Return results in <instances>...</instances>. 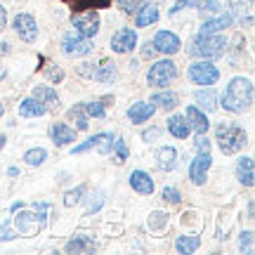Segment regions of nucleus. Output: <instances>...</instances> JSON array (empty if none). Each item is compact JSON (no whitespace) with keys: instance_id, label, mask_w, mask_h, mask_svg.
<instances>
[{"instance_id":"1","label":"nucleus","mask_w":255,"mask_h":255,"mask_svg":"<svg viewBox=\"0 0 255 255\" xmlns=\"http://www.w3.org/2000/svg\"><path fill=\"white\" fill-rule=\"evenodd\" d=\"M251 104H253V81H248L244 76L232 78L222 95V107L229 114H244L246 109H251Z\"/></svg>"},{"instance_id":"2","label":"nucleus","mask_w":255,"mask_h":255,"mask_svg":"<svg viewBox=\"0 0 255 255\" xmlns=\"http://www.w3.org/2000/svg\"><path fill=\"white\" fill-rule=\"evenodd\" d=\"M225 47H227L225 36H220V33L203 36V33H199L196 38H191V40H189L187 55H189V57H199V59H218V57L225 55Z\"/></svg>"},{"instance_id":"3","label":"nucleus","mask_w":255,"mask_h":255,"mask_svg":"<svg viewBox=\"0 0 255 255\" xmlns=\"http://www.w3.org/2000/svg\"><path fill=\"white\" fill-rule=\"evenodd\" d=\"M215 139L220 144V151L225 156H232L244 149V144H246V130L241 126H234V123H218Z\"/></svg>"},{"instance_id":"4","label":"nucleus","mask_w":255,"mask_h":255,"mask_svg":"<svg viewBox=\"0 0 255 255\" xmlns=\"http://www.w3.org/2000/svg\"><path fill=\"white\" fill-rule=\"evenodd\" d=\"M45 210H47V203H36L33 210H21L19 208L17 218H14V225H17L19 234H24V237H33V234H38L47 222Z\"/></svg>"},{"instance_id":"5","label":"nucleus","mask_w":255,"mask_h":255,"mask_svg":"<svg viewBox=\"0 0 255 255\" xmlns=\"http://www.w3.org/2000/svg\"><path fill=\"white\" fill-rule=\"evenodd\" d=\"M187 78L194 85H215L220 81V71H218V66L210 64V59H203V62L191 64L189 69H187Z\"/></svg>"},{"instance_id":"6","label":"nucleus","mask_w":255,"mask_h":255,"mask_svg":"<svg viewBox=\"0 0 255 255\" xmlns=\"http://www.w3.org/2000/svg\"><path fill=\"white\" fill-rule=\"evenodd\" d=\"M92 38L81 36L78 31H69L62 38V52L66 57H85L92 52Z\"/></svg>"},{"instance_id":"7","label":"nucleus","mask_w":255,"mask_h":255,"mask_svg":"<svg viewBox=\"0 0 255 255\" xmlns=\"http://www.w3.org/2000/svg\"><path fill=\"white\" fill-rule=\"evenodd\" d=\"M175 76H177V66L170 59H161V62L151 64V69L146 73V83L154 85V88H163V85L173 81Z\"/></svg>"},{"instance_id":"8","label":"nucleus","mask_w":255,"mask_h":255,"mask_svg":"<svg viewBox=\"0 0 255 255\" xmlns=\"http://www.w3.org/2000/svg\"><path fill=\"white\" fill-rule=\"evenodd\" d=\"M71 24L81 36L92 38L100 31V14L95 9H81V12H73L71 14Z\"/></svg>"},{"instance_id":"9","label":"nucleus","mask_w":255,"mask_h":255,"mask_svg":"<svg viewBox=\"0 0 255 255\" xmlns=\"http://www.w3.org/2000/svg\"><path fill=\"white\" fill-rule=\"evenodd\" d=\"M210 163H213V158H210L208 151H196V158L191 161L189 165V180L194 184H203L206 182V177H208V170H210Z\"/></svg>"},{"instance_id":"10","label":"nucleus","mask_w":255,"mask_h":255,"mask_svg":"<svg viewBox=\"0 0 255 255\" xmlns=\"http://www.w3.org/2000/svg\"><path fill=\"white\" fill-rule=\"evenodd\" d=\"M151 45H154L156 52H161V55H175V52H180V38L175 36L173 31H158L151 40Z\"/></svg>"},{"instance_id":"11","label":"nucleus","mask_w":255,"mask_h":255,"mask_svg":"<svg viewBox=\"0 0 255 255\" xmlns=\"http://www.w3.org/2000/svg\"><path fill=\"white\" fill-rule=\"evenodd\" d=\"M14 31H17V36L24 40V43H33L38 38V24L36 19L26 14V12H21L14 17Z\"/></svg>"},{"instance_id":"12","label":"nucleus","mask_w":255,"mask_h":255,"mask_svg":"<svg viewBox=\"0 0 255 255\" xmlns=\"http://www.w3.org/2000/svg\"><path fill=\"white\" fill-rule=\"evenodd\" d=\"M135 45H137V33L132 28H121L111 38V50L116 55H126L130 50H135Z\"/></svg>"},{"instance_id":"13","label":"nucleus","mask_w":255,"mask_h":255,"mask_svg":"<svg viewBox=\"0 0 255 255\" xmlns=\"http://www.w3.org/2000/svg\"><path fill=\"white\" fill-rule=\"evenodd\" d=\"M232 24H234V17H232L229 12H222V14H218V17L203 21V24H201V33H203V36H210V33H222V31L229 28Z\"/></svg>"},{"instance_id":"14","label":"nucleus","mask_w":255,"mask_h":255,"mask_svg":"<svg viewBox=\"0 0 255 255\" xmlns=\"http://www.w3.org/2000/svg\"><path fill=\"white\" fill-rule=\"evenodd\" d=\"M154 114H156V107L151 102H135L128 109V119H130V123H146Z\"/></svg>"},{"instance_id":"15","label":"nucleus","mask_w":255,"mask_h":255,"mask_svg":"<svg viewBox=\"0 0 255 255\" xmlns=\"http://www.w3.org/2000/svg\"><path fill=\"white\" fill-rule=\"evenodd\" d=\"M130 187L137 191V194H154V180H151V175L144 173V170H135V173H130Z\"/></svg>"},{"instance_id":"16","label":"nucleus","mask_w":255,"mask_h":255,"mask_svg":"<svg viewBox=\"0 0 255 255\" xmlns=\"http://www.w3.org/2000/svg\"><path fill=\"white\" fill-rule=\"evenodd\" d=\"M50 137H52V142L57 146H64L69 142H76V130L71 126H66V123H55L50 128Z\"/></svg>"},{"instance_id":"17","label":"nucleus","mask_w":255,"mask_h":255,"mask_svg":"<svg viewBox=\"0 0 255 255\" xmlns=\"http://www.w3.org/2000/svg\"><path fill=\"white\" fill-rule=\"evenodd\" d=\"M229 7H232V17H239L241 24H253V0H229Z\"/></svg>"},{"instance_id":"18","label":"nucleus","mask_w":255,"mask_h":255,"mask_svg":"<svg viewBox=\"0 0 255 255\" xmlns=\"http://www.w3.org/2000/svg\"><path fill=\"white\" fill-rule=\"evenodd\" d=\"M184 119L191 123V130H196L199 135H206L208 132V119H206V114L199 109V107H187V114H184Z\"/></svg>"},{"instance_id":"19","label":"nucleus","mask_w":255,"mask_h":255,"mask_svg":"<svg viewBox=\"0 0 255 255\" xmlns=\"http://www.w3.org/2000/svg\"><path fill=\"white\" fill-rule=\"evenodd\" d=\"M168 132H170L173 137H177V139H187L189 132H191L189 121L184 119V116H180V114L170 116V119H168Z\"/></svg>"},{"instance_id":"20","label":"nucleus","mask_w":255,"mask_h":255,"mask_svg":"<svg viewBox=\"0 0 255 255\" xmlns=\"http://www.w3.org/2000/svg\"><path fill=\"white\" fill-rule=\"evenodd\" d=\"M156 163H158V168L163 173H170L175 165H177V151H175V146H161L156 151Z\"/></svg>"},{"instance_id":"21","label":"nucleus","mask_w":255,"mask_h":255,"mask_svg":"<svg viewBox=\"0 0 255 255\" xmlns=\"http://www.w3.org/2000/svg\"><path fill=\"white\" fill-rule=\"evenodd\" d=\"M156 21H158V7L154 2H144V5L137 7V26H149V24H156Z\"/></svg>"},{"instance_id":"22","label":"nucleus","mask_w":255,"mask_h":255,"mask_svg":"<svg viewBox=\"0 0 255 255\" xmlns=\"http://www.w3.org/2000/svg\"><path fill=\"white\" fill-rule=\"evenodd\" d=\"M66 253H73V255H88V253H95V244L92 239L88 237H73L66 246H64Z\"/></svg>"},{"instance_id":"23","label":"nucleus","mask_w":255,"mask_h":255,"mask_svg":"<svg viewBox=\"0 0 255 255\" xmlns=\"http://www.w3.org/2000/svg\"><path fill=\"white\" fill-rule=\"evenodd\" d=\"M45 111H47L45 104H40V102L33 100V97H28V100H24L19 104V116H24V119H38V116H43Z\"/></svg>"},{"instance_id":"24","label":"nucleus","mask_w":255,"mask_h":255,"mask_svg":"<svg viewBox=\"0 0 255 255\" xmlns=\"http://www.w3.org/2000/svg\"><path fill=\"white\" fill-rule=\"evenodd\" d=\"M194 100L199 102V107L203 111H215L218 109V95H215V90H210V88H206V90H196L194 92Z\"/></svg>"},{"instance_id":"25","label":"nucleus","mask_w":255,"mask_h":255,"mask_svg":"<svg viewBox=\"0 0 255 255\" xmlns=\"http://www.w3.org/2000/svg\"><path fill=\"white\" fill-rule=\"evenodd\" d=\"M33 100H38L40 104H45V107H59V97H57V92L52 88H47V85H38L33 88Z\"/></svg>"},{"instance_id":"26","label":"nucleus","mask_w":255,"mask_h":255,"mask_svg":"<svg viewBox=\"0 0 255 255\" xmlns=\"http://www.w3.org/2000/svg\"><path fill=\"white\" fill-rule=\"evenodd\" d=\"M237 177L241 184L246 187H253L255 182V175H253V158H241L237 163Z\"/></svg>"},{"instance_id":"27","label":"nucleus","mask_w":255,"mask_h":255,"mask_svg":"<svg viewBox=\"0 0 255 255\" xmlns=\"http://www.w3.org/2000/svg\"><path fill=\"white\" fill-rule=\"evenodd\" d=\"M199 246H201V239L196 237V234H184V237H180L177 241H175V251H177L180 255L194 253Z\"/></svg>"},{"instance_id":"28","label":"nucleus","mask_w":255,"mask_h":255,"mask_svg":"<svg viewBox=\"0 0 255 255\" xmlns=\"http://www.w3.org/2000/svg\"><path fill=\"white\" fill-rule=\"evenodd\" d=\"M92 78H97L100 83H111L116 78V64L109 62V59H104L100 66H95V73H92Z\"/></svg>"},{"instance_id":"29","label":"nucleus","mask_w":255,"mask_h":255,"mask_svg":"<svg viewBox=\"0 0 255 255\" xmlns=\"http://www.w3.org/2000/svg\"><path fill=\"white\" fill-rule=\"evenodd\" d=\"M71 9L81 12V9H97V7H109L111 0H62Z\"/></svg>"},{"instance_id":"30","label":"nucleus","mask_w":255,"mask_h":255,"mask_svg":"<svg viewBox=\"0 0 255 255\" xmlns=\"http://www.w3.org/2000/svg\"><path fill=\"white\" fill-rule=\"evenodd\" d=\"M109 137H114V135H111V132H100V135H95V137H90V139H85L83 144L73 146V154H85V151H90V149H97V146H100L104 139H109Z\"/></svg>"},{"instance_id":"31","label":"nucleus","mask_w":255,"mask_h":255,"mask_svg":"<svg viewBox=\"0 0 255 255\" xmlns=\"http://www.w3.org/2000/svg\"><path fill=\"white\" fill-rule=\"evenodd\" d=\"M151 104H158L161 109H175L177 107V95L175 92H156L151 95Z\"/></svg>"},{"instance_id":"32","label":"nucleus","mask_w":255,"mask_h":255,"mask_svg":"<svg viewBox=\"0 0 255 255\" xmlns=\"http://www.w3.org/2000/svg\"><path fill=\"white\" fill-rule=\"evenodd\" d=\"M69 119L76 123V130H88V114H85V104H76L69 109Z\"/></svg>"},{"instance_id":"33","label":"nucleus","mask_w":255,"mask_h":255,"mask_svg":"<svg viewBox=\"0 0 255 255\" xmlns=\"http://www.w3.org/2000/svg\"><path fill=\"white\" fill-rule=\"evenodd\" d=\"M47 158V151L43 149V146H36V149H28L26 156H24V161H26L28 165H40L43 161Z\"/></svg>"},{"instance_id":"34","label":"nucleus","mask_w":255,"mask_h":255,"mask_svg":"<svg viewBox=\"0 0 255 255\" xmlns=\"http://www.w3.org/2000/svg\"><path fill=\"white\" fill-rule=\"evenodd\" d=\"M83 194H85V184H78L73 191H66V196H64V206H66V208H73L76 203H81Z\"/></svg>"},{"instance_id":"35","label":"nucleus","mask_w":255,"mask_h":255,"mask_svg":"<svg viewBox=\"0 0 255 255\" xmlns=\"http://www.w3.org/2000/svg\"><path fill=\"white\" fill-rule=\"evenodd\" d=\"M165 225H168V215L165 213H161V210H154L151 215H149V229H163Z\"/></svg>"},{"instance_id":"36","label":"nucleus","mask_w":255,"mask_h":255,"mask_svg":"<svg viewBox=\"0 0 255 255\" xmlns=\"http://www.w3.org/2000/svg\"><path fill=\"white\" fill-rule=\"evenodd\" d=\"M85 114L92 116V119H104V116H107V109H104L102 102H88V104H85Z\"/></svg>"},{"instance_id":"37","label":"nucleus","mask_w":255,"mask_h":255,"mask_svg":"<svg viewBox=\"0 0 255 255\" xmlns=\"http://www.w3.org/2000/svg\"><path fill=\"white\" fill-rule=\"evenodd\" d=\"M199 5H201V0H175L170 14H177V12H182V9H194V7H199Z\"/></svg>"},{"instance_id":"38","label":"nucleus","mask_w":255,"mask_h":255,"mask_svg":"<svg viewBox=\"0 0 255 255\" xmlns=\"http://www.w3.org/2000/svg\"><path fill=\"white\" fill-rule=\"evenodd\" d=\"M104 206V194L102 191H95L90 199H88V213H95V210H100Z\"/></svg>"},{"instance_id":"39","label":"nucleus","mask_w":255,"mask_h":255,"mask_svg":"<svg viewBox=\"0 0 255 255\" xmlns=\"http://www.w3.org/2000/svg\"><path fill=\"white\" fill-rule=\"evenodd\" d=\"M14 237H17V234L12 232V220L0 222V241H12Z\"/></svg>"},{"instance_id":"40","label":"nucleus","mask_w":255,"mask_h":255,"mask_svg":"<svg viewBox=\"0 0 255 255\" xmlns=\"http://www.w3.org/2000/svg\"><path fill=\"white\" fill-rule=\"evenodd\" d=\"M111 151H116V156H119V163H121V161H126V158H128L126 139H114V149H111Z\"/></svg>"},{"instance_id":"41","label":"nucleus","mask_w":255,"mask_h":255,"mask_svg":"<svg viewBox=\"0 0 255 255\" xmlns=\"http://www.w3.org/2000/svg\"><path fill=\"white\" fill-rule=\"evenodd\" d=\"M116 5H119L123 12L130 14V12H137V7L142 5V0H116Z\"/></svg>"},{"instance_id":"42","label":"nucleus","mask_w":255,"mask_h":255,"mask_svg":"<svg viewBox=\"0 0 255 255\" xmlns=\"http://www.w3.org/2000/svg\"><path fill=\"white\" fill-rule=\"evenodd\" d=\"M163 199L168 201V203H180V199H182V196H180V191L175 189V187H165V189H163Z\"/></svg>"},{"instance_id":"43","label":"nucleus","mask_w":255,"mask_h":255,"mask_svg":"<svg viewBox=\"0 0 255 255\" xmlns=\"http://www.w3.org/2000/svg\"><path fill=\"white\" fill-rule=\"evenodd\" d=\"M45 76L50 78V81H55V83L64 81V71L59 69V66H50V69H45Z\"/></svg>"},{"instance_id":"44","label":"nucleus","mask_w":255,"mask_h":255,"mask_svg":"<svg viewBox=\"0 0 255 255\" xmlns=\"http://www.w3.org/2000/svg\"><path fill=\"white\" fill-rule=\"evenodd\" d=\"M251 246H253V232H244L241 239H239V248L241 251H251Z\"/></svg>"},{"instance_id":"45","label":"nucleus","mask_w":255,"mask_h":255,"mask_svg":"<svg viewBox=\"0 0 255 255\" xmlns=\"http://www.w3.org/2000/svg\"><path fill=\"white\" fill-rule=\"evenodd\" d=\"M222 5H220L218 0H208V2H203V12H208V14H218Z\"/></svg>"},{"instance_id":"46","label":"nucleus","mask_w":255,"mask_h":255,"mask_svg":"<svg viewBox=\"0 0 255 255\" xmlns=\"http://www.w3.org/2000/svg\"><path fill=\"white\" fill-rule=\"evenodd\" d=\"M78 73L85 76V78H92V73H95V64H81V66H78Z\"/></svg>"},{"instance_id":"47","label":"nucleus","mask_w":255,"mask_h":255,"mask_svg":"<svg viewBox=\"0 0 255 255\" xmlns=\"http://www.w3.org/2000/svg\"><path fill=\"white\" fill-rule=\"evenodd\" d=\"M158 135H161V130H158V128H151V130H144V132H142V139H144V142H151V139H156Z\"/></svg>"},{"instance_id":"48","label":"nucleus","mask_w":255,"mask_h":255,"mask_svg":"<svg viewBox=\"0 0 255 255\" xmlns=\"http://www.w3.org/2000/svg\"><path fill=\"white\" fill-rule=\"evenodd\" d=\"M208 149H210V142H208V137L199 135V139H196V151H208Z\"/></svg>"},{"instance_id":"49","label":"nucleus","mask_w":255,"mask_h":255,"mask_svg":"<svg viewBox=\"0 0 255 255\" xmlns=\"http://www.w3.org/2000/svg\"><path fill=\"white\" fill-rule=\"evenodd\" d=\"M5 24H7V12H5V7L0 5V31L5 28Z\"/></svg>"},{"instance_id":"50","label":"nucleus","mask_w":255,"mask_h":255,"mask_svg":"<svg viewBox=\"0 0 255 255\" xmlns=\"http://www.w3.org/2000/svg\"><path fill=\"white\" fill-rule=\"evenodd\" d=\"M142 55H144V57H151V55H154V45H149V43H146V45H144V52H142Z\"/></svg>"},{"instance_id":"51","label":"nucleus","mask_w":255,"mask_h":255,"mask_svg":"<svg viewBox=\"0 0 255 255\" xmlns=\"http://www.w3.org/2000/svg\"><path fill=\"white\" fill-rule=\"evenodd\" d=\"M19 208H24V203H21V201H17V203H12V208H9V210H12V213H17Z\"/></svg>"},{"instance_id":"52","label":"nucleus","mask_w":255,"mask_h":255,"mask_svg":"<svg viewBox=\"0 0 255 255\" xmlns=\"http://www.w3.org/2000/svg\"><path fill=\"white\" fill-rule=\"evenodd\" d=\"M7 175H9V177H17V175H19V170H17V168H9V170H7Z\"/></svg>"},{"instance_id":"53","label":"nucleus","mask_w":255,"mask_h":255,"mask_svg":"<svg viewBox=\"0 0 255 255\" xmlns=\"http://www.w3.org/2000/svg\"><path fill=\"white\" fill-rule=\"evenodd\" d=\"M2 146H5V135L0 132V149H2Z\"/></svg>"},{"instance_id":"54","label":"nucleus","mask_w":255,"mask_h":255,"mask_svg":"<svg viewBox=\"0 0 255 255\" xmlns=\"http://www.w3.org/2000/svg\"><path fill=\"white\" fill-rule=\"evenodd\" d=\"M2 114H5V107H2V104H0V116H2Z\"/></svg>"}]
</instances>
